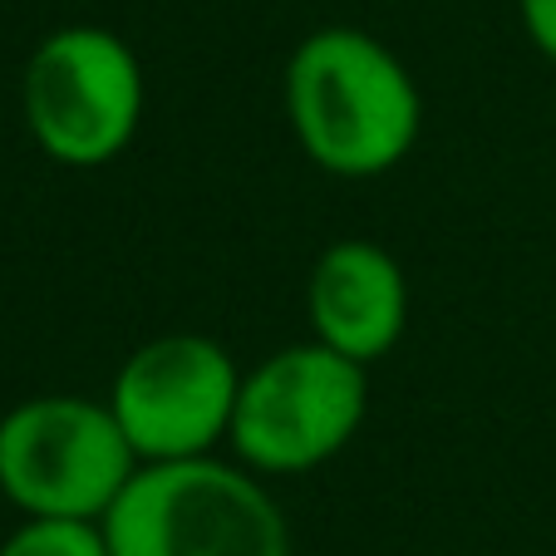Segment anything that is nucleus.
I'll use <instances>...</instances> for the list:
<instances>
[{"label":"nucleus","mask_w":556,"mask_h":556,"mask_svg":"<svg viewBox=\"0 0 556 556\" xmlns=\"http://www.w3.org/2000/svg\"><path fill=\"white\" fill-rule=\"evenodd\" d=\"M138 472L109 400L35 394L0 414V497L25 517H99Z\"/></svg>","instance_id":"5"},{"label":"nucleus","mask_w":556,"mask_h":556,"mask_svg":"<svg viewBox=\"0 0 556 556\" xmlns=\"http://www.w3.org/2000/svg\"><path fill=\"white\" fill-rule=\"evenodd\" d=\"M517 21H522L532 50L546 64H556V0H517Z\"/></svg>","instance_id":"9"},{"label":"nucleus","mask_w":556,"mask_h":556,"mask_svg":"<svg viewBox=\"0 0 556 556\" xmlns=\"http://www.w3.org/2000/svg\"><path fill=\"white\" fill-rule=\"evenodd\" d=\"M311 340L355 365H379L409 330V276L400 256L369 237H340L305 276Z\"/></svg>","instance_id":"7"},{"label":"nucleus","mask_w":556,"mask_h":556,"mask_svg":"<svg viewBox=\"0 0 556 556\" xmlns=\"http://www.w3.org/2000/svg\"><path fill=\"white\" fill-rule=\"evenodd\" d=\"M99 522L114 556H291L271 478L222 453L138 463Z\"/></svg>","instance_id":"2"},{"label":"nucleus","mask_w":556,"mask_h":556,"mask_svg":"<svg viewBox=\"0 0 556 556\" xmlns=\"http://www.w3.org/2000/svg\"><path fill=\"white\" fill-rule=\"evenodd\" d=\"M369 414V369L320 340H295L242 369L227 448L262 478H301L355 443Z\"/></svg>","instance_id":"4"},{"label":"nucleus","mask_w":556,"mask_h":556,"mask_svg":"<svg viewBox=\"0 0 556 556\" xmlns=\"http://www.w3.org/2000/svg\"><path fill=\"white\" fill-rule=\"evenodd\" d=\"M148 114L138 50L109 25H60L21 70V118L60 168H104L128 153Z\"/></svg>","instance_id":"3"},{"label":"nucleus","mask_w":556,"mask_h":556,"mask_svg":"<svg viewBox=\"0 0 556 556\" xmlns=\"http://www.w3.org/2000/svg\"><path fill=\"white\" fill-rule=\"evenodd\" d=\"M237 389L242 369L222 340L198 330H168L128 350L104 400L134 443L138 463H168L227 448Z\"/></svg>","instance_id":"6"},{"label":"nucleus","mask_w":556,"mask_h":556,"mask_svg":"<svg viewBox=\"0 0 556 556\" xmlns=\"http://www.w3.org/2000/svg\"><path fill=\"white\" fill-rule=\"evenodd\" d=\"M281 109L295 148L330 178H384L419 148L424 94L409 64L359 25H320L281 70Z\"/></svg>","instance_id":"1"},{"label":"nucleus","mask_w":556,"mask_h":556,"mask_svg":"<svg viewBox=\"0 0 556 556\" xmlns=\"http://www.w3.org/2000/svg\"><path fill=\"white\" fill-rule=\"evenodd\" d=\"M0 556H114V552H109L104 522H89V517H25L0 542Z\"/></svg>","instance_id":"8"}]
</instances>
